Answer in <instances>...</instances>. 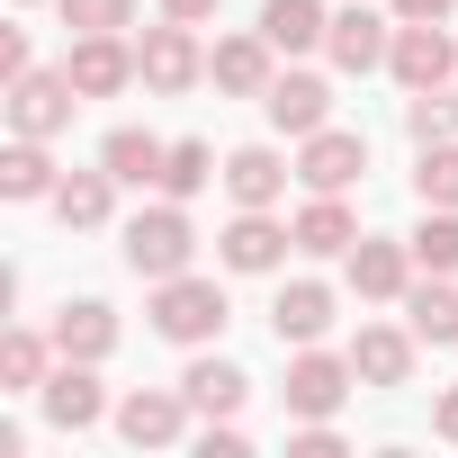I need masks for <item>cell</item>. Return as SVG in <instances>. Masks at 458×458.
<instances>
[{"label": "cell", "mask_w": 458, "mask_h": 458, "mask_svg": "<svg viewBox=\"0 0 458 458\" xmlns=\"http://www.w3.org/2000/svg\"><path fill=\"white\" fill-rule=\"evenodd\" d=\"M198 261V225H189V198H162L126 225V270L135 279H180Z\"/></svg>", "instance_id": "1"}, {"label": "cell", "mask_w": 458, "mask_h": 458, "mask_svg": "<svg viewBox=\"0 0 458 458\" xmlns=\"http://www.w3.org/2000/svg\"><path fill=\"white\" fill-rule=\"evenodd\" d=\"M153 333L162 342H216L225 333V288L216 279H198V270H180V279H153Z\"/></svg>", "instance_id": "2"}, {"label": "cell", "mask_w": 458, "mask_h": 458, "mask_svg": "<svg viewBox=\"0 0 458 458\" xmlns=\"http://www.w3.org/2000/svg\"><path fill=\"white\" fill-rule=\"evenodd\" d=\"M288 252H297V225H270V207H243V216L216 234V261L243 270V279H270Z\"/></svg>", "instance_id": "3"}, {"label": "cell", "mask_w": 458, "mask_h": 458, "mask_svg": "<svg viewBox=\"0 0 458 458\" xmlns=\"http://www.w3.org/2000/svg\"><path fill=\"white\" fill-rule=\"evenodd\" d=\"M72 108H81L72 72H19V81H10V135H37V144H55V135L72 126Z\"/></svg>", "instance_id": "4"}, {"label": "cell", "mask_w": 458, "mask_h": 458, "mask_svg": "<svg viewBox=\"0 0 458 458\" xmlns=\"http://www.w3.org/2000/svg\"><path fill=\"white\" fill-rule=\"evenodd\" d=\"M351 386H360V369H351V360H333V351H315V342L288 360V413H297V422H333Z\"/></svg>", "instance_id": "5"}, {"label": "cell", "mask_w": 458, "mask_h": 458, "mask_svg": "<svg viewBox=\"0 0 458 458\" xmlns=\"http://www.w3.org/2000/svg\"><path fill=\"white\" fill-rule=\"evenodd\" d=\"M135 81L144 90H189V81H207V55H198V37L180 28V19H162V28H144V46H135Z\"/></svg>", "instance_id": "6"}, {"label": "cell", "mask_w": 458, "mask_h": 458, "mask_svg": "<svg viewBox=\"0 0 458 458\" xmlns=\"http://www.w3.org/2000/svg\"><path fill=\"white\" fill-rule=\"evenodd\" d=\"M386 72H395L404 90H440V81L458 72L449 28H440V19H404V28H395V46H386Z\"/></svg>", "instance_id": "7"}, {"label": "cell", "mask_w": 458, "mask_h": 458, "mask_svg": "<svg viewBox=\"0 0 458 458\" xmlns=\"http://www.w3.org/2000/svg\"><path fill=\"white\" fill-rule=\"evenodd\" d=\"M360 171H369V135H351V126L297 135V180H306V189H351Z\"/></svg>", "instance_id": "8"}, {"label": "cell", "mask_w": 458, "mask_h": 458, "mask_svg": "<svg viewBox=\"0 0 458 458\" xmlns=\"http://www.w3.org/2000/svg\"><path fill=\"white\" fill-rule=\"evenodd\" d=\"M64 72H72L81 99H117V90L135 81V46H126V37H72V46H64Z\"/></svg>", "instance_id": "9"}, {"label": "cell", "mask_w": 458, "mask_h": 458, "mask_svg": "<svg viewBox=\"0 0 458 458\" xmlns=\"http://www.w3.org/2000/svg\"><path fill=\"white\" fill-rule=\"evenodd\" d=\"M189 413H198V404H189L180 386H135V395L117 404V431H126L135 449H171V440L189 431Z\"/></svg>", "instance_id": "10"}, {"label": "cell", "mask_w": 458, "mask_h": 458, "mask_svg": "<svg viewBox=\"0 0 458 458\" xmlns=\"http://www.w3.org/2000/svg\"><path fill=\"white\" fill-rule=\"evenodd\" d=\"M261 117H270L279 135H315V126H333V90H324L315 72H279V81L261 90Z\"/></svg>", "instance_id": "11"}, {"label": "cell", "mask_w": 458, "mask_h": 458, "mask_svg": "<svg viewBox=\"0 0 458 458\" xmlns=\"http://www.w3.org/2000/svg\"><path fill=\"white\" fill-rule=\"evenodd\" d=\"M351 288H360L369 306L404 297V288H413V243H386V234H360V243H351Z\"/></svg>", "instance_id": "12"}, {"label": "cell", "mask_w": 458, "mask_h": 458, "mask_svg": "<svg viewBox=\"0 0 458 458\" xmlns=\"http://www.w3.org/2000/svg\"><path fill=\"white\" fill-rule=\"evenodd\" d=\"M37 404H46V422L55 431H90L99 413H108V395H99V377H90V360H64L46 386H37Z\"/></svg>", "instance_id": "13"}, {"label": "cell", "mask_w": 458, "mask_h": 458, "mask_svg": "<svg viewBox=\"0 0 458 458\" xmlns=\"http://www.w3.org/2000/svg\"><path fill=\"white\" fill-rule=\"evenodd\" d=\"M270 55H279V46H270L261 28H252V37H225V46L207 55V81H216V90H234V99H261V90L279 81V72H270Z\"/></svg>", "instance_id": "14"}, {"label": "cell", "mask_w": 458, "mask_h": 458, "mask_svg": "<svg viewBox=\"0 0 458 458\" xmlns=\"http://www.w3.org/2000/svg\"><path fill=\"white\" fill-rule=\"evenodd\" d=\"M270 333L297 342V351L324 342V333H333V288H324V279H288V288L270 297Z\"/></svg>", "instance_id": "15"}, {"label": "cell", "mask_w": 458, "mask_h": 458, "mask_svg": "<svg viewBox=\"0 0 458 458\" xmlns=\"http://www.w3.org/2000/svg\"><path fill=\"white\" fill-rule=\"evenodd\" d=\"M55 351L99 369V360L117 351V306H99V297H72V306H55Z\"/></svg>", "instance_id": "16"}, {"label": "cell", "mask_w": 458, "mask_h": 458, "mask_svg": "<svg viewBox=\"0 0 458 458\" xmlns=\"http://www.w3.org/2000/svg\"><path fill=\"white\" fill-rule=\"evenodd\" d=\"M288 162L270 153V144H243V153H225V198H234V207H279L288 198Z\"/></svg>", "instance_id": "17"}, {"label": "cell", "mask_w": 458, "mask_h": 458, "mask_svg": "<svg viewBox=\"0 0 458 458\" xmlns=\"http://www.w3.org/2000/svg\"><path fill=\"white\" fill-rule=\"evenodd\" d=\"M386 46H395V28H386L377 10H333V37H324V55H333L342 72H377V64H386Z\"/></svg>", "instance_id": "18"}, {"label": "cell", "mask_w": 458, "mask_h": 458, "mask_svg": "<svg viewBox=\"0 0 458 458\" xmlns=\"http://www.w3.org/2000/svg\"><path fill=\"white\" fill-rule=\"evenodd\" d=\"M180 395H189V404H198L207 422H234V413H243V395H252V377H243L234 360H189Z\"/></svg>", "instance_id": "19"}, {"label": "cell", "mask_w": 458, "mask_h": 458, "mask_svg": "<svg viewBox=\"0 0 458 458\" xmlns=\"http://www.w3.org/2000/svg\"><path fill=\"white\" fill-rule=\"evenodd\" d=\"M261 37L279 55H315L333 37V10H324V0H261Z\"/></svg>", "instance_id": "20"}, {"label": "cell", "mask_w": 458, "mask_h": 458, "mask_svg": "<svg viewBox=\"0 0 458 458\" xmlns=\"http://www.w3.org/2000/svg\"><path fill=\"white\" fill-rule=\"evenodd\" d=\"M351 369H360V386H404V377H413V333L369 324V333L351 342Z\"/></svg>", "instance_id": "21"}, {"label": "cell", "mask_w": 458, "mask_h": 458, "mask_svg": "<svg viewBox=\"0 0 458 458\" xmlns=\"http://www.w3.org/2000/svg\"><path fill=\"white\" fill-rule=\"evenodd\" d=\"M55 189H64V171H55V153H46L37 135H19L10 153H0V198L37 207V198H55Z\"/></svg>", "instance_id": "22"}, {"label": "cell", "mask_w": 458, "mask_h": 458, "mask_svg": "<svg viewBox=\"0 0 458 458\" xmlns=\"http://www.w3.org/2000/svg\"><path fill=\"white\" fill-rule=\"evenodd\" d=\"M108 207H117V171H108V162H99V171H64V189H55V216L72 225V234L108 225Z\"/></svg>", "instance_id": "23"}, {"label": "cell", "mask_w": 458, "mask_h": 458, "mask_svg": "<svg viewBox=\"0 0 458 458\" xmlns=\"http://www.w3.org/2000/svg\"><path fill=\"white\" fill-rule=\"evenodd\" d=\"M162 135H144V126H117L108 144H99V162L117 171V189H162Z\"/></svg>", "instance_id": "24"}, {"label": "cell", "mask_w": 458, "mask_h": 458, "mask_svg": "<svg viewBox=\"0 0 458 458\" xmlns=\"http://www.w3.org/2000/svg\"><path fill=\"white\" fill-rule=\"evenodd\" d=\"M404 315H413V342L449 351L458 342V288H449V270H431L422 288H404Z\"/></svg>", "instance_id": "25"}, {"label": "cell", "mask_w": 458, "mask_h": 458, "mask_svg": "<svg viewBox=\"0 0 458 458\" xmlns=\"http://www.w3.org/2000/svg\"><path fill=\"white\" fill-rule=\"evenodd\" d=\"M360 243V225H351V207H342V189H315V207L297 216V252H315V261H333V252H351Z\"/></svg>", "instance_id": "26"}, {"label": "cell", "mask_w": 458, "mask_h": 458, "mask_svg": "<svg viewBox=\"0 0 458 458\" xmlns=\"http://www.w3.org/2000/svg\"><path fill=\"white\" fill-rule=\"evenodd\" d=\"M46 360H64L55 333H28V324H19V333H0V386H10V395H37V386L55 377Z\"/></svg>", "instance_id": "27"}, {"label": "cell", "mask_w": 458, "mask_h": 458, "mask_svg": "<svg viewBox=\"0 0 458 458\" xmlns=\"http://www.w3.org/2000/svg\"><path fill=\"white\" fill-rule=\"evenodd\" d=\"M404 135H413V144H449V135H458V90H449V81H440V90H413V99H404Z\"/></svg>", "instance_id": "28"}, {"label": "cell", "mask_w": 458, "mask_h": 458, "mask_svg": "<svg viewBox=\"0 0 458 458\" xmlns=\"http://www.w3.org/2000/svg\"><path fill=\"white\" fill-rule=\"evenodd\" d=\"M413 189H422V207H458V135H449V144H422Z\"/></svg>", "instance_id": "29"}, {"label": "cell", "mask_w": 458, "mask_h": 458, "mask_svg": "<svg viewBox=\"0 0 458 458\" xmlns=\"http://www.w3.org/2000/svg\"><path fill=\"white\" fill-rule=\"evenodd\" d=\"M72 37H126L135 28V0H55Z\"/></svg>", "instance_id": "30"}, {"label": "cell", "mask_w": 458, "mask_h": 458, "mask_svg": "<svg viewBox=\"0 0 458 458\" xmlns=\"http://www.w3.org/2000/svg\"><path fill=\"white\" fill-rule=\"evenodd\" d=\"M207 180H216V153L207 144H171L162 153V198H198Z\"/></svg>", "instance_id": "31"}, {"label": "cell", "mask_w": 458, "mask_h": 458, "mask_svg": "<svg viewBox=\"0 0 458 458\" xmlns=\"http://www.w3.org/2000/svg\"><path fill=\"white\" fill-rule=\"evenodd\" d=\"M413 261H422V270H458V207H431V216H422Z\"/></svg>", "instance_id": "32"}, {"label": "cell", "mask_w": 458, "mask_h": 458, "mask_svg": "<svg viewBox=\"0 0 458 458\" xmlns=\"http://www.w3.org/2000/svg\"><path fill=\"white\" fill-rule=\"evenodd\" d=\"M288 458H342V431H333V422H306V431L288 440Z\"/></svg>", "instance_id": "33"}, {"label": "cell", "mask_w": 458, "mask_h": 458, "mask_svg": "<svg viewBox=\"0 0 458 458\" xmlns=\"http://www.w3.org/2000/svg\"><path fill=\"white\" fill-rule=\"evenodd\" d=\"M19 72H37V55H28L19 28H0V81H19Z\"/></svg>", "instance_id": "34"}, {"label": "cell", "mask_w": 458, "mask_h": 458, "mask_svg": "<svg viewBox=\"0 0 458 458\" xmlns=\"http://www.w3.org/2000/svg\"><path fill=\"white\" fill-rule=\"evenodd\" d=\"M198 449H207V458H243V449H252V440H243V431H234V422H207V431H198Z\"/></svg>", "instance_id": "35"}, {"label": "cell", "mask_w": 458, "mask_h": 458, "mask_svg": "<svg viewBox=\"0 0 458 458\" xmlns=\"http://www.w3.org/2000/svg\"><path fill=\"white\" fill-rule=\"evenodd\" d=\"M225 0H162V19H180V28H198V19H216Z\"/></svg>", "instance_id": "36"}, {"label": "cell", "mask_w": 458, "mask_h": 458, "mask_svg": "<svg viewBox=\"0 0 458 458\" xmlns=\"http://www.w3.org/2000/svg\"><path fill=\"white\" fill-rule=\"evenodd\" d=\"M431 431H440V440H458V386H449V395L431 404Z\"/></svg>", "instance_id": "37"}, {"label": "cell", "mask_w": 458, "mask_h": 458, "mask_svg": "<svg viewBox=\"0 0 458 458\" xmlns=\"http://www.w3.org/2000/svg\"><path fill=\"white\" fill-rule=\"evenodd\" d=\"M395 19H449V0H395Z\"/></svg>", "instance_id": "38"}, {"label": "cell", "mask_w": 458, "mask_h": 458, "mask_svg": "<svg viewBox=\"0 0 458 458\" xmlns=\"http://www.w3.org/2000/svg\"><path fill=\"white\" fill-rule=\"evenodd\" d=\"M19 10H37V0H19Z\"/></svg>", "instance_id": "39"}]
</instances>
